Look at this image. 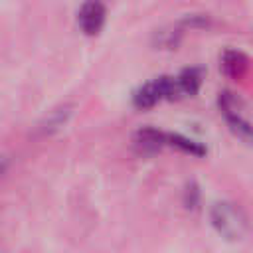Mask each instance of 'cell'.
<instances>
[{"label":"cell","mask_w":253,"mask_h":253,"mask_svg":"<svg viewBox=\"0 0 253 253\" xmlns=\"http://www.w3.org/2000/svg\"><path fill=\"white\" fill-rule=\"evenodd\" d=\"M162 99H172V87H170V77H156L148 83H144L134 95L132 103L136 109H150Z\"/></svg>","instance_id":"3957f363"},{"label":"cell","mask_w":253,"mask_h":253,"mask_svg":"<svg viewBox=\"0 0 253 253\" xmlns=\"http://www.w3.org/2000/svg\"><path fill=\"white\" fill-rule=\"evenodd\" d=\"M202 77H204V71L200 67H188V69L180 71L176 77H172L174 99L196 95L200 85H202Z\"/></svg>","instance_id":"5b68a950"},{"label":"cell","mask_w":253,"mask_h":253,"mask_svg":"<svg viewBox=\"0 0 253 253\" xmlns=\"http://www.w3.org/2000/svg\"><path fill=\"white\" fill-rule=\"evenodd\" d=\"M107 20V8L101 0H85L77 12V24L83 34L97 36Z\"/></svg>","instance_id":"277c9868"},{"label":"cell","mask_w":253,"mask_h":253,"mask_svg":"<svg viewBox=\"0 0 253 253\" xmlns=\"http://www.w3.org/2000/svg\"><path fill=\"white\" fill-rule=\"evenodd\" d=\"M164 146H174V148H178L186 154H194V156L206 154V148L200 142H196L184 134H178V132H164Z\"/></svg>","instance_id":"52a82bcc"},{"label":"cell","mask_w":253,"mask_h":253,"mask_svg":"<svg viewBox=\"0 0 253 253\" xmlns=\"http://www.w3.org/2000/svg\"><path fill=\"white\" fill-rule=\"evenodd\" d=\"M221 67L223 71L233 77V79H241L245 73H247V67H249V59L245 53L237 51V49H227L223 55H221Z\"/></svg>","instance_id":"8992f818"},{"label":"cell","mask_w":253,"mask_h":253,"mask_svg":"<svg viewBox=\"0 0 253 253\" xmlns=\"http://www.w3.org/2000/svg\"><path fill=\"white\" fill-rule=\"evenodd\" d=\"M211 223L217 229V233L223 235L225 239H241L247 229V219H245L243 211L227 202L213 206Z\"/></svg>","instance_id":"6da1fadb"},{"label":"cell","mask_w":253,"mask_h":253,"mask_svg":"<svg viewBox=\"0 0 253 253\" xmlns=\"http://www.w3.org/2000/svg\"><path fill=\"white\" fill-rule=\"evenodd\" d=\"M136 146H140L142 150H158L160 146H164V132L156 130V128H140L134 136Z\"/></svg>","instance_id":"ba28073f"},{"label":"cell","mask_w":253,"mask_h":253,"mask_svg":"<svg viewBox=\"0 0 253 253\" xmlns=\"http://www.w3.org/2000/svg\"><path fill=\"white\" fill-rule=\"evenodd\" d=\"M219 111L223 113L227 125L231 126V130L241 136L243 140H249L251 134V126H249V119H247V107L245 103L231 91H223L219 93Z\"/></svg>","instance_id":"7a4b0ae2"}]
</instances>
